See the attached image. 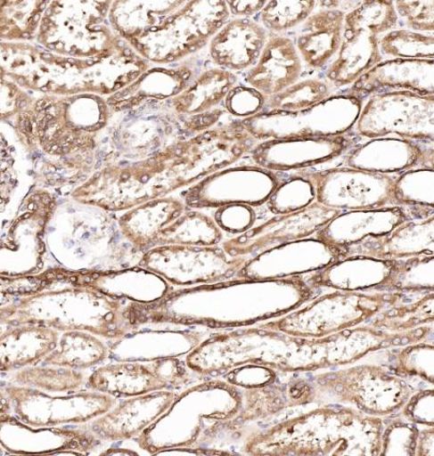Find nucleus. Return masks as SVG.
<instances>
[{
    "instance_id": "nucleus-1",
    "label": "nucleus",
    "mask_w": 434,
    "mask_h": 456,
    "mask_svg": "<svg viewBox=\"0 0 434 456\" xmlns=\"http://www.w3.org/2000/svg\"><path fill=\"white\" fill-rule=\"evenodd\" d=\"M256 140L235 121L183 140L140 162L110 166L94 175L83 195L125 211L194 184L251 152Z\"/></svg>"
},
{
    "instance_id": "nucleus-2",
    "label": "nucleus",
    "mask_w": 434,
    "mask_h": 456,
    "mask_svg": "<svg viewBox=\"0 0 434 456\" xmlns=\"http://www.w3.org/2000/svg\"><path fill=\"white\" fill-rule=\"evenodd\" d=\"M229 20L223 0H119L109 12L113 30L151 65L201 53Z\"/></svg>"
},
{
    "instance_id": "nucleus-3",
    "label": "nucleus",
    "mask_w": 434,
    "mask_h": 456,
    "mask_svg": "<svg viewBox=\"0 0 434 456\" xmlns=\"http://www.w3.org/2000/svg\"><path fill=\"white\" fill-rule=\"evenodd\" d=\"M112 298L88 290H69L28 299L0 313V320L12 325L38 324L119 339L134 330L135 324L128 307Z\"/></svg>"
},
{
    "instance_id": "nucleus-4",
    "label": "nucleus",
    "mask_w": 434,
    "mask_h": 456,
    "mask_svg": "<svg viewBox=\"0 0 434 456\" xmlns=\"http://www.w3.org/2000/svg\"><path fill=\"white\" fill-rule=\"evenodd\" d=\"M363 106V99L346 93L299 111L265 110L235 122L256 141L341 136L353 130Z\"/></svg>"
},
{
    "instance_id": "nucleus-5",
    "label": "nucleus",
    "mask_w": 434,
    "mask_h": 456,
    "mask_svg": "<svg viewBox=\"0 0 434 456\" xmlns=\"http://www.w3.org/2000/svg\"><path fill=\"white\" fill-rule=\"evenodd\" d=\"M117 117L109 127L111 151L103 161L111 166L143 161L176 142L191 138L182 126L180 118L166 102H149L142 106L114 113Z\"/></svg>"
},
{
    "instance_id": "nucleus-6",
    "label": "nucleus",
    "mask_w": 434,
    "mask_h": 456,
    "mask_svg": "<svg viewBox=\"0 0 434 456\" xmlns=\"http://www.w3.org/2000/svg\"><path fill=\"white\" fill-rule=\"evenodd\" d=\"M355 130L369 139L396 134L433 142L434 95L410 91L373 94L361 109Z\"/></svg>"
},
{
    "instance_id": "nucleus-7",
    "label": "nucleus",
    "mask_w": 434,
    "mask_h": 456,
    "mask_svg": "<svg viewBox=\"0 0 434 456\" xmlns=\"http://www.w3.org/2000/svg\"><path fill=\"white\" fill-rule=\"evenodd\" d=\"M4 389L14 415L35 427L86 424L103 415L118 401L94 391L53 395L16 384Z\"/></svg>"
},
{
    "instance_id": "nucleus-8",
    "label": "nucleus",
    "mask_w": 434,
    "mask_h": 456,
    "mask_svg": "<svg viewBox=\"0 0 434 456\" xmlns=\"http://www.w3.org/2000/svg\"><path fill=\"white\" fill-rule=\"evenodd\" d=\"M314 184L315 202L345 210L379 209L394 206L392 175L369 173L349 167L299 171Z\"/></svg>"
},
{
    "instance_id": "nucleus-9",
    "label": "nucleus",
    "mask_w": 434,
    "mask_h": 456,
    "mask_svg": "<svg viewBox=\"0 0 434 456\" xmlns=\"http://www.w3.org/2000/svg\"><path fill=\"white\" fill-rule=\"evenodd\" d=\"M176 356L151 362H119L97 368L86 379L91 391L127 398L182 387L191 374Z\"/></svg>"
},
{
    "instance_id": "nucleus-10",
    "label": "nucleus",
    "mask_w": 434,
    "mask_h": 456,
    "mask_svg": "<svg viewBox=\"0 0 434 456\" xmlns=\"http://www.w3.org/2000/svg\"><path fill=\"white\" fill-rule=\"evenodd\" d=\"M280 181L276 174L257 166L224 168L194 183L183 201L192 209L234 204L258 207L267 203Z\"/></svg>"
},
{
    "instance_id": "nucleus-11",
    "label": "nucleus",
    "mask_w": 434,
    "mask_h": 456,
    "mask_svg": "<svg viewBox=\"0 0 434 456\" xmlns=\"http://www.w3.org/2000/svg\"><path fill=\"white\" fill-rule=\"evenodd\" d=\"M140 266L178 285L219 281L242 265L228 261L220 249L193 246H167L144 253Z\"/></svg>"
},
{
    "instance_id": "nucleus-12",
    "label": "nucleus",
    "mask_w": 434,
    "mask_h": 456,
    "mask_svg": "<svg viewBox=\"0 0 434 456\" xmlns=\"http://www.w3.org/2000/svg\"><path fill=\"white\" fill-rule=\"evenodd\" d=\"M101 444L83 426L35 427L10 413L0 416V446L12 454H84Z\"/></svg>"
},
{
    "instance_id": "nucleus-13",
    "label": "nucleus",
    "mask_w": 434,
    "mask_h": 456,
    "mask_svg": "<svg viewBox=\"0 0 434 456\" xmlns=\"http://www.w3.org/2000/svg\"><path fill=\"white\" fill-rule=\"evenodd\" d=\"M201 53L182 62L151 65L123 89L107 98L112 114L136 109L149 102H166L180 94L206 68Z\"/></svg>"
},
{
    "instance_id": "nucleus-14",
    "label": "nucleus",
    "mask_w": 434,
    "mask_h": 456,
    "mask_svg": "<svg viewBox=\"0 0 434 456\" xmlns=\"http://www.w3.org/2000/svg\"><path fill=\"white\" fill-rule=\"evenodd\" d=\"M351 145L346 135L269 139L256 144L250 154L257 167L274 174L288 173L337 159Z\"/></svg>"
},
{
    "instance_id": "nucleus-15",
    "label": "nucleus",
    "mask_w": 434,
    "mask_h": 456,
    "mask_svg": "<svg viewBox=\"0 0 434 456\" xmlns=\"http://www.w3.org/2000/svg\"><path fill=\"white\" fill-rule=\"evenodd\" d=\"M171 390L127 397L119 405L83 426L101 441L117 442L140 436L175 403Z\"/></svg>"
},
{
    "instance_id": "nucleus-16",
    "label": "nucleus",
    "mask_w": 434,
    "mask_h": 456,
    "mask_svg": "<svg viewBox=\"0 0 434 456\" xmlns=\"http://www.w3.org/2000/svg\"><path fill=\"white\" fill-rule=\"evenodd\" d=\"M346 167L379 175H399L416 167H433V150L401 137L373 138L348 150Z\"/></svg>"
},
{
    "instance_id": "nucleus-17",
    "label": "nucleus",
    "mask_w": 434,
    "mask_h": 456,
    "mask_svg": "<svg viewBox=\"0 0 434 456\" xmlns=\"http://www.w3.org/2000/svg\"><path fill=\"white\" fill-rule=\"evenodd\" d=\"M268 36L252 19L229 20L209 41L208 61L233 74L249 70L262 54Z\"/></svg>"
},
{
    "instance_id": "nucleus-18",
    "label": "nucleus",
    "mask_w": 434,
    "mask_h": 456,
    "mask_svg": "<svg viewBox=\"0 0 434 456\" xmlns=\"http://www.w3.org/2000/svg\"><path fill=\"white\" fill-rule=\"evenodd\" d=\"M386 91H410L434 95V61L427 60L383 61L361 76L347 94L363 98Z\"/></svg>"
},
{
    "instance_id": "nucleus-19",
    "label": "nucleus",
    "mask_w": 434,
    "mask_h": 456,
    "mask_svg": "<svg viewBox=\"0 0 434 456\" xmlns=\"http://www.w3.org/2000/svg\"><path fill=\"white\" fill-rule=\"evenodd\" d=\"M409 218L401 207L341 211L317 232V237L327 245L351 246L383 237Z\"/></svg>"
},
{
    "instance_id": "nucleus-20",
    "label": "nucleus",
    "mask_w": 434,
    "mask_h": 456,
    "mask_svg": "<svg viewBox=\"0 0 434 456\" xmlns=\"http://www.w3.org/2000/svg\"><path fill=\"white\" fill-rule=\"evenodd\" d=\"M301 74L302 61L293 39L269 34L262 54L244 80L250 87L269 97L298 82Z\"/></svg>"
},
{
    "instance_id": "nucleus-21",
    "label": "nucleus",
    "mask_w": 434,
    "mask_h": 456,
    "mask_svg": "<svg viewBox=\"0 0 434 456\" xmlns=\"http://www.w3.org/2000/svg\"><path fill=\"white\" fill-rule=\"evenodd\" d=\"M380 37L365 28L343 25L341 45L326 69V81L335 88L353 85L370 69L383 61Z\"/></svg>"
},
{
    "instance_id": "nucleus-22",
    "label": "nucleus",
    "mask_w": 434,
    "mask_h": 456,
    "mask_svg": "<svg viewBox=\"0 0 434 456\" xmlns=\"http://www.w3.org/2000/svg\"><path fill=\"white\" fill-rule=\"evenodd\" d=\"M345 12L322 9L311 13L296 33L294 45L302 62L313 69L324 68L341 45Z\"/></svg>"
},
{
    "instance_id": "nucleus-23",
    "label": "nucleus",
    "mask_w": 434,
    "mask_h": 456,
    "mask_svg": "<svg viewBox=\"0 0 434 456\" xmlns=\"http://www.w3.org/2000/svg\"><path fill=\"white\" fill-rule=\"evenodd\" d=\"M183 200L163 197L126 210L119 220L124 236L136 252H147L165 228L186 210Z\"/></svg>"
},
{
    "instance_id": "nucleus-24",
    "label": "nucleus",
    "mask_w": 434,
    "mask_h": 456,
    "mask_svg": "<svg viewBox=\"0 0 434 456\" xmlns=\"http://www.w3.org/2000/svg\"><path fill=\"white\" fill-rule=\"evenodd\" d=\"M340 212L315 202L305 209L274 217L231 242H234V248H237L269 244L279 239L309 236L320 231Z\"/></svg>"
},
{
    "instance_id": "nucleus-25",
    "label": "nucleus",
    "mask_w": 434,
    "mask_h": 456,
    "mask_svg": "<svg viewBox=\"0 0 434 456\" xmlns=\"http://www.w3.org/2000/svg\"><path fill=\"white\" fill-rule=\"evenodd\" d=\"M238 77L230 71L209 67L202 69L190 85L168 104L180 118L197 116L223 107Z\"/></svg>"
},
{
    "instance_id": "nucleus-26",
    "label": "nucleus",
    "mask_w": 434,
    "mask_h": 456,
    "mask_svg": "<svg viewBox=\"0 0 434 456\" xmlns=\"http://www.w3.org/2000/svg\"><path fill=\"white\" fill-rule=\"evenodd\" d=\"M59 336L45 326L16 328L0 335V373L34 366L54 349Z\"/></svg>"
},
{
    "instance_id": "nucleus-27",
    "label": "nucleus",
    "mask_w": 434,
    "mask_h": 456,
    "mask_svg": "<svg viewBox=\"0 0 434 456\" xmlns=\"http://www.w3.org/2000/svg\"><path fill=\"white\" fill-rule=\"evenodd\" d=\"M434 216L409 218L393 232L366 240L373 254L380 256H418L433 251Z\"/></svg>"
},
{
    "instance_id": "nucleus-28",
    "label": "nucleus",
    "mask_w": 434,
    "mask_h": 456,
    "mask_svg": "<svg viewBox=\"0 0 434 456\" xmlns=\"http://www.w3.org/2000/svg\"><path fill=\"white\" fill-rule=\"evenodd\" d=\"M109 347L94 336L81 331H69L57 341L43 364L75 370L88 369L109 358Z\"/></svg>"
},
{
    "instance_id": "nucleus-29",
    "label": "nucleus",
    "mask_w": 434,
    "mask_h": 456,
    "mask_svg": "<svg viewBox=\"0 0 434 456\" xmlns=\"http://www.w3.org/2000/svg\"><path fill=\"white\" fill-rule=\"evenodd\" d=\"M394 206L410 208L416 217L433 216L434 171L431 167H416L395 178Z\"/></svg>"
},
{
    "instance_id": "nucleus-30",
    "label": "nucleus",
    "mask_w": 434,
    "mask_h": 456,
    "mask_svg": "<svg viewBox=\"0 0 434 456\" xmlns=\"http://www.w3.org/2000/svg\"><path fill=\"white\" fill-rule=\"evenodd\" d=\"M13 384L46 393H71L85 384L78 370L53 366H30L17 370L12 377Z\"/></svg>"
},
{
    "instance_id": "nucleus-31",
    "label": "nucleus",
    "mask_w": 434,
    "mask_h": 456,
    "mask_svg": "<svg viewBox=\"0 0 434 456\" xmlns=\"http://www.w3.org/2000/svg\"><path fill=\"white\" fill-rule=\"evenodd\" d=\"M332 88L323 79L308 78L298 81L281 93L266 97L265 110L293 112L306 110L330 97Z\"/></svg>"
},
{
    "instance_id": "nucleus-32",
    "label": "nucleus",
    "mask_w": 434,
    "mask_h": 456,
    "mask_svg": "<svg viewBox=\"0 0 434 456\" xmlns=\"http://www.w3.org/2000/svg\"><path fill=\"white\" fill-rule=\"evenodd\" d=\"M381 53L400 60L434 59L433 35L417 33L408 28L389 31L380 37Z\"/></svg>"
},
{
    "instance_id": "nucleus-33",
    "label": "nucleus",
    "mask_w": 434,
    "mask_h": 456,
    "mask_svg": "<svg viewBox=\"0 0 434 456\" xmlns=\"http://www.w3.org/2000/svg\"><path fill=\"white\" fill-rule=\"evenodd\" d=\"M315 2L274 0L267 2L259 12V20L269 34L283 35L299 27L314 12Z\"/></svg>"
},
{
    "instance_id": "nucleus-34",
    "label": "nucleus",
    "mask_w": 434,
    "mask_h": 456,
    "mask_svg": "<svg viewBox=\"0 0 434 456\" xmlns=\"http://www.w3.org/2000/svg\"><path fill=\"white\" fill-rule=\"evenodd\" d=\"M315 202V191L313 183L299 171L297 175L280 181L269 197L267 206L276 216H285L305 209Z\"/></svg>"
},
{
    "instance_id": "nucleus-35",
    "label": "nucleus",
    "mask_w": 434,
    "mask_h": 456,
    "mask_svg": "<svg viewBox=\"0 0 434 456\" xmlns=\"http://www.w3.org/2000/svg\"><path fill=\"white\" fill-rule=\"evenodd\" d=\"M398 22L394 2H364L345 13L343 25L365 28L381 36L395 30Z\"/></svg>"
},
{
    "instance_id": "nucleus-36",
    "label": "nucleus",
    "mask_w": 434,
    "mask_h": 456,
    "mask_svg": "<svg viewBox=\"0 0 434 456\" xmlns=\"http://www.w3.org/2000/svg\"><path fill=\"white\" fill-rule=\"evenodd\" d=\"M266 100V97L264 94L250 86L237 84L226 95L223 108L230 116L242 120L264 111Z\"/></svg>"
},
{
    "instance_id": "nucleus-37",
    "label": "nucleus",
    "mask_w": 434,
    "mask_h": 456,
    "mask_svg": "<svg viewBox=\"0 0 434 456\" xmlns=\"http://www.w3.org/2000/svg\"><path fill=\"white\" fill-rule=\"evenodd\" d=\"M397 13L408 30L432 35L434 30V3L432 0L394 3Z\"/></svg>"
},
{
    "instance_id": "nucleus-38",
    "label": "nucleus",
    "mask_w": 434,
    "mask_h": 456,
    "mask_svg": "<svg viewBox=\"0 0 434 456\" xmlns=\"http://www.w3.org/2000/svg\"><path fill=\"white\" fill-rule=\"evenodd\" d=\"M215 219L223 230L243 232L249 231L254 224L256 213L253 208L248 205H227L217 209Z\"/></svg>"
},
{
    "instance_id": "nucleus-39",
    "label": "nucleus",
    "mask_w": 434,
    "mask_h": 456,
    "mask_svg": "<svg viewBox=\"0 0 434 456\" xmlns=\"http://www.w3.org/2000/svg\"><path fill=\"white\" fill-rule=\"evenodd\" d=\"M267 2H225L230 17L250 19L264 9Z\"/></svg>"
},
{
    "instance_id": "nucleus-40",
    "label": "nucleus",
    "mask_w": 434,
    "mask_h": 456,
    "mask_svg": "<svg viewBox=\"0 0 434 456\" xmlns=\"http://www.w3.org/2000/svg\"><path fill=\"white\" fill-rule=\"evenodd\" d=\"M219 451H211L206 448H193L192 446H178L177 448H165L155 452L153 454H173V455H209L219 454Z\"/></svg>"
},
{
    "instance_id": "nucleus-41",
    "label": "nucleus",
    "mask_w": 434,
    "mask_h": 456,
    "mask_svg": "<svg viewBox=\"0 0 434 456\" xmlns=\"http://www.w3.org/2000/svg\"><path fill=\"white\" fill-rule=\"evenodd\" d=\"M12 409L10 398L4 388H0V416L6 415Z\"/></svg>"
},
{
    "instance_id": "nucleus-42",
    "label": "nucleus",
    "mask_w": 434,
    "mask_h": 456,
    "mask_svg": "<svg viewBox=\"0 0 434 456\" xmlns=\"http://www.w3.org/2000/svg\"><path fill=\"white\" fill-rule=\"evenodd\" d=\"M101 454L105 455H138V453L135 451L129 450V449H123V448H111L107 451L103 452Z\"/></svg>"
},
{
    "instance_id": "nucleus-43",
    "label": "nucleus",
    "mask_w": 434,
    "mask_h": 456,
    "mask_svg": "<svg viewBox=\"0 0 434 456\" xmlns=\"http://www.w3.org/2000/svg\"><path fill=\"white\" fill-rule=\"evenodd\" d=\"M41 57L43 60H45V61H51L53 59V55L50 53H41Z\"/></svg>"
},
{
    "instance_id": "nucleus-44",
    "label": "nucleus",
    "mask_w": 434,
    "mask_h": 456,
    "mask_svg": "<svg viewBox=\"0 0 434 456\" xmlns=\"http://www.w3.org/2000/svg\"><path fill=\"white\" fill-rule=\"evenodd\" d=\"M42 203L45 205H51V199L49 197L43 198Z\"/></svg>"
},
{
    "instance_id": "nucleus-45",
    "label": "nucleus",
    "mask_w": 434,
    "mask_h": 456,
    "mask_svg": "<svg viewBox=\"0 0 434 456\" xmlns=\"http://www.w3.org/2000/svg\"><path fill=\"white\" fill-rule=\"evenodd\" d=\"M46 13V17L50 18L51 16H53V8H48L45 12Z\"/></svg>"
},
{
    "instance_id": "nucleus-46",
    "label": "nucleus",
    "mask_w": 434,
    "mask_h": 456,
    "mask_svg": "<svg viewBox=\"0 0 434 456\" xmlns=\"http://www.w3.org/2000/svg\"><path fill=\"white\" fill-rule=\"evenodd\" d=\"M48 28H49V26H47V25H45V24H43V25L41 26V30H42L43 32H46V31L48 30Z\"/></svg>"
},
{
    "instance_id": "nucleus-47",
    "label": "nucleus",
    "mask_w": 434,
    "mask_h": 456,
    "mask_svg": "<svg viewBox=\"0 0 434 456\" xmlns=\"http://www.w3.org/2000/svg\"><path fill=\"white\" fill-rule=\"evenodd\" d=\"M47 7V4L46 3H43L41 4V5L39 6L40 10H45Z\"/></svg>"
},
{
    "instance_id": "nucleus-48",
    "label": "nucleus",
    "mask_w": 434,
    "mask_h": 456,
    "mask_svg": "<svg viewBox=\"0 0 434 456\" xmlns=\"http://www.w3.org/2000/svg\"><path fill=\"white\" fill-rule=\"evenodd\" d=\"M39 19H40V13L35 14L34 21L37 22L39 20Z\"/></svg>"
},
{
    "instance_id": "nucleus-49",
    "label": "nucleus",
    "mask_w": 434,
    "mask_h": 456,
    "mask_svg": "<svg viewBox=\"0 0 434 456\" xmlns=\"http://www.w3.org/2000/svg\"><path fill=\"white\" fill-rule=\"evenodd\" d=\"M48 48L50 50H55V46H54L53 43H50V45H48Z\"/></svg>"
},
{
    "instance_id": "nucleus-50",
    "label": "nucleus",
    "mask_w": 434,
    "mask_h": 456,
    "mask_svg": "<svg viewBox=\"0 0 434 456\" xmlns=\"http://www.w3.org/2000/svg\"><path fill=\"white\" fill-rule=\"evenodd\" d=\"M31 37V36H30V34H29V33H23V34H22V37H24V38H29V37Z\"/></svg>"
},
{
    "instance_id": "nucleus-51",
    "label": "nucleus",
    "mask_w": 434,
    "mask_h": 456,
    "mask_svg": "<svg viewBox=\"0 0 434 456\" xmlns=\"http://www.w3.org/2000/svg\"><path fill=\"white\" fill-rule=\"evenodd\" d=\"M27 105L26 102L24 100H21V103L20 105V108H24Z\"/></svg>"
},
{
    "instance_id": "nucleus-52",
    "label": "nucleus",
    "mask_w": 434,
    "mask_h": 456,
    "mask_svg": "<svg viewBox=\"0 0 434 456\" xmlns=\"http://www.w3.org/2000/svg\"><path fill=\"white\" fill-rule=\"evenodd\" d=\"M48 90H49V88L47 87V86H45V87H42L40 89V91H42V92H48Z\"/></svg>"
},
{
    "instance_id": "nucleus-53",
    "label": "nucleus",
    "mask_w": 434,
    "mask_h": 456,
    "mask_svg": "<svg viewBox=\"0 0 434 456\" xmlns=\"http://www.w3.org/2000/svg\"><path fill=\"white\" fill-rule=\"evenodd\" d=\"M30 216H31V214H30V213H28V214H26V216H24L22 217V219H24V220H25V219H28V218H29V217H30Z\"/></svg>"
},
{
    "instance_id": "nucleus-54",
    "label": "nucleus",
    "mask_w": 434,
    "mask_h": 456,
    "mask_svg": "<svg viewBox=\"0 0 434 456\" xmlns=\"http://www.w3.org/2000/svg\"><path fill=\"white\" fill-rule=\"evenodd\" d=\"M18 82H19L20 84H24V80H23V78H21V77L18 78Z\"/></svg>"
},
{
    "instance_id": "nucleus-55",
    "label": "nucleus",
    "mask_w": 434,
    "mask_h": 456,
    "mask_svg": "<svg viewBox=\"0 0 434 456\" xmlns=\"http://www.w3.org/2000/svg\"><path fill=\"white\" fill-rule=\"evenodd\" d=\"M4 453V449L2 448V446H0V455H2Z\"/></svg>"
}]
</instances>
